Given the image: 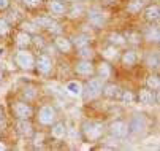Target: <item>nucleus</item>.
Wrapping results in <instances>:
<instances>
[{"instance_id":"obj_25","label":"nucleus","mask_w":160,"mask_h":151,"mask_svg":"<svg viewBox=\"0 0 160 151\" xmlns=\"http://www.w3.org/2000/svg\"><path fill=\"white\" fill-rule=\"evenodd\" d=\"M108 41H109V45H114V46H122V45H125V43H127L125 37L122 34H116V32L109 34Z\"/></svg>"},{"instance_id":"obj_31","label":"nucleus","mask_w":160,"mask_h":151,"mask_svg":"<svg viewBox=\"0 0 160 151\" xmlns=\"http://www.w3.org/2000/svg\"><path fill=\"white\" fill-rule=\"evenodd\" d=\"M125 37V40L127 41H130V43H133V45H138V43L141 41V34H138V32H128V34H125L124 35Z\"/></svg>"},{"instance_id":"obj_36","label":"nucleus","mask_w":160,"mask_h":151,"mask_svg":"<svg viewBox=\"0 0 160 151\" xmlns=\"http://www.w3.org/2000/svg\"><path fill=\"white\" fill-rule=\"evenodd\" d=\"M38 26L35 23H24L22 24V30H26V32H37Z\"/></svg>"},{"instance_id":"obj_29","label":"nucleus","mask_w":160,"mask_h":151,"mask_svg":"<svg viewBox=\"0 0 160 151\" xmlns=\"http://www.w3.org/2000/svg\"><path fill=\"white\" fill-rule=\"evenodd\" d=\"M146 65L149 69H158V53H149L146 57Z\"/></svg>"},{"instance_id":"obj_1","label":"nucleus","mask_w":160,"mask_h":151,"mask_svg":"<svg viewBox=\"0 0 160 151\" xmlns=\"http://www.w3.org/2000/svg\"><path fill=\"white\" fill-rule=\"evenodd\" d=\"M82 134L89 142H97L103 135V124L97 121H87L82 124Z\"/></svg>"},{"instance_id":"obj_22","label":"nucleus","mask_w":160,"mask_h":151,"mask_svg":"<svg viewBox=\"0 0 160 151\" xmlns=\"http://www.w3.org/2000/svg\"><path fill=\"white\" fill-rule=\"evenodd\" d=\"M16 43H18V46H21V48H27L30 43H32V37H30V34L26 32V30L19 32L18 37H16Z\"/></svg>"},{"instance_id":"obj_38","label":"nucleus","mask_w":160,"mask_h":151,"mask_svg":"<svg viewBox=\"0 0 160 151\" xmlns=\"http://www.w3.org/2000/svg\"><path fill=\"white\" fill-rule=\"evenodd\" d=\"M32 43H35V45H37L38 48H43V46H44V38H43V37L35 35V37L32 38Z\"/></svg>"},{"instance_id":"obj_8","label":"nucleus","mask_w":160,"mask_h":151,"mask_svg":"<svg viewBox=\"0 0 160 151\" xmlns=\"http://www.w3.org/2000/svg\"><path fill=\"white\" fill-rule=\"evenodd\" d=\"M87 19H89V23L92 24V26H95V27H103L105 24H106V14L102 11V10H98V8H92V10H89V13H87Z\"/></svg>"},{"instance_id":"obj_32","label":"nucleus","mask_w":160,"mask_h":151,"mask_svg":"<svg viewBox=\"0 0 160 151\" xmlns=\"http://www.w3.org/2000/svg\"><path fill=\"white\" fill-rule=\"evenodd\" d=\"M37 94H38V91H37V88H33V86H27V88L24 89V92H22V96H24L27 100H33L37 97Z\"/></svg>"},{"instance_id":"obj_35","label":"nucleus","mask_w":160,"mask_h":151,"mask_svg":"<svg viewBox=\"0 0 160 151\" xmlns=\"http://www.w3.org/2000/svg\"><path fill=\"white\" fill-rule=\"evenodd\" d=\"M8 32H10V24H8V21L0 18V35H7Z\"/></svg>"},{"instance_id":"obj_28","label":"nucleus","mask_w":160,"mask_h":151,"mask_svg":"<svg viewBox=\"0 0 160 151\" xmlns=\"http://www.w3.org/2000/svg\"><path fill=\"white\" fill-rule=\"evenodd\" d=\"M97 72H98L100 78H109V76H111V73H112L111 65H109L108 62H102L100 65H98V69H97Z\"/></svg>"},{"instance_id":"obj_27","label":"nucleus","mask_w":160,"mask_h":151,"mask_svg":"<svg viewBox=\"0 0 160 151\" xmlns=\"http://www.w3.org/2000/svg\"><path fill=\"white\" fill-rule=\"evenodd\" d=\"M94 49L90 48L89 45H86V46H82V48H78V56L81 57V59H87V60H92V57H94Z\"/></svg>"},{"instance_id":"obj_24","label":"nucleus","mask_w":160,"mask_h":151,"mask_svg":"<svg viewBox=\"0 0 160 151\" xmlns=\"http://www.w3.org/2000/svg\"><path fill=\"white\" fill-rule=\"evenodd\" d=\"M103 57L108 59V60H116V59L119 57V49H118V46L108 45V46L103 49Z\"/></svg>"},{"instance_id":"obj_37","label":"nucleus","mask_w":160,"mask_h":151,"mask_svg":"<svg viewBox=\"0 0 160 151\" xmlns=\"http://www.w3.org/2000/svg\"><path fill=\"white\" fill-rule=\"evenodd\" d=\"M29 8H35V7H38V5H41V2L43 0H22Z\"/></svg>"},{"instance_id":"obj_2","label":"nucleus","mask_w":160,"mask_h":151,"mask_svg":"<svg viewBox=\"0 0 160 151\" xmlns=\"http://www.w3.org/2000/svg\"><path fill=\"white\" fill-rule=\"evenodd\" d=\"M18 67H21L22 70H32L35 67V57L32 53H29L27 49H21L18 51L16 57H14Z\"/></svg>"},{"instance_id":"obj_43","label":"nucleus","mask_w":160,"mask_h":151,"mask_svg":"<svg viewBox=\"0 0 160 151\" xmlns=\"http://www.w3.org/2000/svg\"><path fill=\"white\" fill-rule=\"evenodd\" d=\"M5 148H7L5 145H2V143H0V149H5Z\"/></svg>"},{"instance_id":"obj_12","label":"nucleus","mask_w":160,"mask_h":151,"mask_svg":"<svg viewBox=\"0 0 160 151\" xmlns=\"http://www.w3.org/2000/svg\"><path fill=\"white\" fill-rule=\"evenodd\" d=\"M138 102L141 103V105H152L154 102H158V96L155 94V97H154V94H152V91L151 89H148V88H144V89H140L138 91Z\"/></svg>"},{"instance_id":"obj_17","label":"nucleus","mask_w":160,"mask_h":151,"mask_svg":"<svg viewBox=\"0 0 160 151\" xmlns=\"http://www.w3.org/2000/svg\"><path fill=\"white\" fill-rule=\"evenodd\" d=\"M65 89H67V92L70 94V96H75V97L82 96V84L79 81H76V80L68 81L67 86H65Z\"/></svg>"},{"instance_id":"obj_6","label":"nucleus","mask_w":160,"mask_h":151,"mask_svg":"<svg viewBox=\"0 0 160 151\" xmlns=\"http://www.w3.org/2000/svg\"><path fill=\"white\" fill-rule=\"evenodd\" d=\"M109 134L116 138H125L128 135V126L125 121L122 119H116L112 121L111 126H109Z\"/></svg>"},{"instance_id":"obj_14","label":"nucleus","mask_w":160,"mask_h":151,"mask_svg":"<svg viewBox=\"0 0 160 151\" xmlns=\"http://www.w3.org/2000/svg\"><path fill=\"white\" fill-rule=\"evenodd\" d=\"M16 132L22 137H30L33 134V127L29 119H18L16 122Z\"/></svg>"},{"instance_id":"obj_40","label":"nucleus","mask_w":160,"mask_h":151,"mask_svg":"<svg viewBox=\"0 0 160 151\" xmlns=\"http://www.w3.org/2000/svg\"><path fill=\"white\" fill-rule=\"evenodd\" d=\"M43 142H44V135H43V134H37L35 138H33V145H35V146H41Z\"/></svg>"},{"instance_id":"obj_13","label":"nucleus","mask_w":160,"mask_h":151,"mask_svg":"<svg viewBox=\"0 0 160 151\" xmlns=\"http://www.w3.org/2000/svg\"><path fill=\"white\" fill-rule=\"evenodd\" d=\"M75 72L81 76H89V75H92L94 72V65H92V62L87 60V59H81L76 65H75Z\"/></svg>"},{"instance_id":"obj_11","label":"nucleus","mask_w":160,"mask_h":151,"mask_svg":"<svg viewBox=\"0 0 160 151\" xmlns=\"http://www.w3.org/2000/svg\"><path fill=\"white\" fill-rule=\"evenodd\" d=\"M48 10L52 16H65L68 11V7L65 0H51L48 3Z\"/></svg>"},{"instance_id":"obj_5","label":"nucleus","mask_w":160,"mask_h":151,"mask_svg":"<svg viewBox=\"0 0 160 151\" xmlns=\"http://www.w3.org/2000/svg\"><path fill=\"white\" fill-rule=\"evenodd\" d=\"M11 110L18 119H30L33 116V108L27 102H14Z\"/></svg>"},{"instance_id":"obj_19","label":"nucleus","mask_w":160,"mask_h":151,"mask_svg":"<svg viewBox=\"0 0 160 151\" xmlns=\"http://www.w3.org/2000/svg\"><path fill=\"white\" fill-rule=\"evenodd\" d=\"M136 62H138V54H136V51L128 49L122 54V64L125 67H133Z\"/></svg>"},{"instance_id":"obj_33","label":"nucleus","mask_w":160,"mask_h":151,"mask_svg":"<svg viewBox=\"0 0 160 151\" xmlns=\"http://www.w3.org/2000/svg\"><path fill=\"white\" fill-rule=\"evenodd\" d=\"M119 97H121V100H122L124 103H132V102L135 100V96L132 94V91H122Z\"/></svg>"},{"instance_id":"obj_3","label":"nucleus","mask_w":160,"mask_h":151,"mask_svg":"<svg viewBox=\"0 0 160 151\" xmlns=\"http://www.w3.org/2000/svg\"><path fill=\"white\" fill-rule=\"evenodd\" d=\"M102 89H103V80L92 78L87 81L86 88H82V94H86V99H95L98 94H102Z\"/></svg>"},{"instance_id":"obj_34","label":"nucleus","mask_w":160,"mask_h":151,"mask_svg":"<svg viewBox=\"0 0 160 151\" xmlns=\"http://www.w3.org/2000/svg\"><path fill=\"white\" fill-rule=\"evenodd\" d=\"M8 122H7V115H5V110L0 107V132H3L7 129Z\"/></svg>"},{"instance_id":"obj_30","label":"nucleus","mask_w":160,"mask_h":151,"mask_svg":"<svg viewBox=\"0 0 160 151\" xmlns=\"http://www.w3.org/2000/svg\"><path fill=\"white\" fill-rule=\"evenodd\" d=\"M146 84H148V89L158 91V88H160V80H158V75H151V76H148Z\"/></svg>"},{"instance_id":"obj_16","label":"nucleus","mask_w":160,"mask_h":151,"mask_svg":"<svg viewBox=\"0 0 160 151\" xmlns=\"http://www.w3.org/2000/svg\"><path fill=\"white\" fill-rule=\"evenodd\" d=\"M54 45H56V48L60 51V53H70L72 51V40H68V38H65V37H56V40H54Z\"/></svg>"},{"instance_id":"obj_15","label":"nucleus","mask_w":160,"mask_h":151,"mask_svg":"<svg viewBox=\"0 0 160 151\" xmlns=\"http://www.w3.org/2000/svg\"><path fill=\"white\" fill-rule=\"evenodd\" d=\"M102 92H103V96L108 97V99H119V96H121L122 91H121V88H119L118 84L109 83V84H105V86H103Z\"/></svg>"},{"instance_id":"obj_7","label":"nucleus","mask_w":160,"mask_h":151,"mask_svg":"<svg viewBox=\"0 0 160 151\" xmlns=\"http://www.w3.org/2000/svg\"><path fill=\"white\" fill-rule=\"evenodd\" d=\"M127 126H128V132H132V134H141V132H144L148 122H146V118L143 115H135Z\"/></svg>"},{"instance_id":"obj_23","label":"nucleus","mask_w":160,"mask_h":151,"mask_svg":"<svg viewBox=\"0 0 160 151\" xmlns=\"http://www.w3.org/2000/svg\"><path fill=\"white\" fill-rule=\"evenodd\" d=\"M144 38L148 41H152V43H158V38H160V32H158V27L157 26H151L146 29L144 32Z\"/></svg>"},{"instance_id":"obj_9","label":"nucleus","mask_w":160,"mask_h":151,"mask_svg":"<svg viewBox=\"0 0 160 151\" xmlns=\"http://www.w3.org/2000/svg\"><path fill=\"white\" fill-rule=\"evenodd\" d=\"M33 23H35L38 27L49 29V30L54 32V34H59V32H60V26L56 23L51 16H40V18H37V19L33 21Z\"/></svg>"},{"instance_id":"obj_18","label":"nucleus","mask_w":160,"mask_h":151,"mask_svg":"<svg viewBox=\"0 0 160 151\" xmlns=\"http://www.w3.org/2000/svg\"><path fill=\"white\" fill-rule=\"evenodd\" d=\"M158 18H160V8H158V5H149L144 10V19L149 21V23L158 21Z\"/></svg>"},{"instance_id":"obj_26","label":"nucleus","mask_w":160,"mask_h":151,"mask_svg":"<svg viewBox=\"0 0 160 151\" xmlns=\"http://www.w3.org/2000/svg\"><path fill=\"white\" fill-rule=\"evenodd\" d=\"M89 40H90L89 35H86V34H79V35H76V37L72 40V45H75L76 48H82V46L89 45Z\"/></svg>"},{"instance_id":"obj_42","label":"nucleus","mask_w":160,"mask_h":151,"mask_svg":"<svg viewBox=\"0 0 160 151\" xmlns=\"http://www.w3.org/2000/svg\"><path fill=\"white\" fill-rule=\"evenodd\" d=\"M3 56H5V48L0 46V57H3Z\"/></svg>"},{"instance_id":"obj_21","label":"nucleus","mask_w":160,"mask_h":151,"mask_svg":"<svg viewBox=\"0 0 160 151\" xmlns=\"http://www.w3.org/2000/svg\"><path fill=\"white\" fill-rule=\"evenodd\" d=\"M146 2H148V0H130L128 5H127V11L132 13V14L140 13L146 7Z\"/></svg>"},{"instance_id":"obj_39","label":"nucleus","mask_w":160,"mask_h":151,"mask_svg":"<svg viewBox=\"0 0 160 151\" xmlns=\"http://www.w3.org/2000/svg\"><path fill=\"white\" fill-rule=\"evenodd\" d=\"M81 13H82V7H81V5H78V7L75 5L73 10L70 11V16H72V18H76V16H81Z\"/></svg>"},{"instance_id":"obj_4","label":"nucleus","mask_w":160,"mask_h":151,"mask_svg":"<svg viewBox=\"0 0 160 151\" xmlns=\"http://www.w3.org/2000/svg\"><path fill=\"white\" fill-rule=\"evenodd\" d=\"M56 118H57V113H56V110L52 108L51 105H43L41 108L38 110L37 119H38V122L43 124V126H51V124L56 121Z\"/></svg>"},{"instance_id":"obj_10","label":"nucleus","mask_w":160,"mask_h":151,"mask_svg":"<svg viewBox=\"0 0 160 151\" xmlns=\"http://www.w3.org/2000/svg\"><path fill=\"white\" fill-rule=\"evenodd\" d=\"M35 67L38 69L40 73L48 75L52 70V59L46 54H41V56H38V59H35Z\"/></svg>"},{"instance_id":"obj_20","label":"nucleus","mask_w":160,"mask_h":151,"mask_svg":"<svg viewBox=\"0 0 160 151\" xmlns=\"http://www.w3.org/2000/svg\"><path fill=\"white\" fill-rule=\"evenodd\" d=\"M51 135L56 138V140H62L65 135H67V127L63 122H56L51 129Z\"/></svg>"},{"instance_id":"obj_41","label":"nucleus","mask_w":160,"mask_h":151,"mask_svg":"<svg viewBox=\"0 0 160 151\" xmlns=\"http://www.w3.org/2000/svg\"><path fill=\"white\" fill-rule=\"evenodd\" d=\"M8 7H10V0H0V11L7 10Z\"/></svg>"}]
</instances>
